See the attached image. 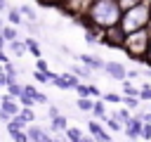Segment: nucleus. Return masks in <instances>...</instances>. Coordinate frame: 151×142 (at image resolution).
Instances as JSON below:
<instances>
[{"label":"nucleus","mask_w":151,"mask_h":142,"mask_svg":"<svg viewBox=\"0 0 151 142\" xmlns=\"http://www.w3.org/2000/svg\"><path fill=\"white\" fill-rule=\"evenodd\" d=\"M142 137L144 140H151V123L146 121V125H142Z\"/></svg>","instance_id":"nucleus-25"},{"label":"nucleus","mask_w":151,"mask_h":142,"mask_svg":"<svg viewBox=\"0 0 151 142\" xmlns=\"http://www.w3.org/2000/svg\"><path fill=\"white\" fill-rule=\"evenodd\" d=\"M0 62H2V64H5V62H9V57H7V54H5L2 50H0Z\"/></svg>","instance_id":"nucleus-34"},{"label":"nucleus","mask_w":151,"mask_h":142,"mask_svg":"<svg viewBox=\"0 0 151 142\" xmlns=\"http://www.w3.org/2000/svg\"><path fill=\"white\" fill-rule=\"evenodd\" d=\"M116 118H118V121H123V123H127V121H130V114H127V109H120V111H116Z\"/></svg>","instance_id":"nucleus-22"},{"label":"nucleus","mask_w":151,"mask_h":142,"mask_svg":"<svg viewBox=\"0 0 151 142\" xmlns=\"http://www.w3.org/2000/svg\"><path fill=\"white\" fill-rule=\"evenodd\" d=\"M149 14H151V9H149L144 2H137V5L127 7V9H125V14H123V17H120V21H118L120 33H123V36H127V33H132V31H139V28L149 26Z\"/></svg>","instance_id":"nucleus-2"},{"label":"nucleus","mask_w":151,"mask_h":142,"mask_svg":"<svg viewBox=\"0 0 151 142\" xmlns=\"http://www.w3.org/2000/svg\"><path fill=\"white\" fill-rule=\"evenodd\" d=\"M0 33H2V38H5V40H14V38H17V31H14V28H9V26H2V28H0Z\"/></svg>","instance_id":"nucleus-15"},{"label":"nucleus","mask_w":151,"mask_h":142,"mask_svg":"<svg viewBox=\"0 0 151 142\" xmlns=\"http://www.w3.org/2000/svg\"><path fill=\"white\" fill-rule=\"evenodd\" d=\"M26 50H31V54H33V57H40V47H38V43H35L33 38H28V40H26Z\"/></svg>","instance_id":"nucleus-13"},{"label":"nucleus","mask_w":151,"mask_h":142,"mask_svg":"<svg viewBox=\"0 0 151 142\" xmlns=\"http://www.w3.org/2000/svg\"><path fill=\"white\" fill-rule=\"evenodd\" d=\"M26 137H28V140H40V142L52 140V137H50V133H45V130H42V128H38V125H31V128L26 130Z\"/></svg>","instance_id":"nucleus-5"},{"label":"nucleus","mask_w":151,"mask_h":142,"mask_svg":"<svg viewBox=\"0 0 151 142\" xmlns=\"http://www.w3.org/2000/svg\"><path fill=\"white\" fill-rule=\"evenodd\" d=\"M5 85H7V90H9V95H12V97H19V95H21V90H24V85H19L17 80H7Z\"/></svg>","instance_id":"nucleus-10"},{"label":"nucleus","mask_w":151,"mask_h":142,"mask_svg":"<svg viewBox=\"0 0 151 142\" xmlns=\"http://www.w3.org/2000/svg\"><path fill=\"white\" fill-rule=\"evenodd\" d=\"M71 71L80 78H90V69H85V66H71Z\"/></svg>","instance_id":"nucleus-16"},{"label":"nucleus","mask_w":151,"mask_h":142,"mask_svg":"<svg viewBox=\"0 0 151 142\" xmlns=\"http://www.w3.org/2000/svg\"><path fill=\"white\" fill-rule=\"evenodd\" d=\"M139 97H142V99H151V88L144 85V90H139Z\"/></svg>","instance_id":"nucleus-28"},{"label":"nucleus","mask_w":151,"mask_h":142,"mask_svg":"<svg viewBox=\"0 0 151 142\" xmlns=\"http://www.w3.org/2000/svg\"><path fill=\"white\" fill-rule=\"evenodd\" d=\"M76 90H78L80 97H87L90 95V85H76Z\"/></svg>","instance_id":"nucleus-26"},{"label":"nucleus","mask_w":151,"mask_h":142,"mask_svg":"<svg viewBox=\"0 0 151 142\" xmlns=\"http://www.w3.org/2000/svg\"><path fill=\"white\" fill-rule=\"evenodd\" d=\"M78 59H80L85 66H92V69H101V64H104V62H99V59H92L90 54H80Z\"/></svg>","instance_id":"nucleus-9"},{"label":"nucleus","mask_w":151,"mask_h":142,"mask_svg":"<svg viewBox=\"0 0 151 142\" xmlns=\"http://www.w3.org/2000/svg\"><path fill=\"white\" fill-rule=\"evenodd\" d=\"M104 123H106L111 130H120V123H118V121H113V118H106V116H104Z\"/></svg>","instance_id":"nucleus-24"},{"label":"nucleus","mask_w":151,"mask_h":142,"mask_svg":"<svg viewBox=\"0 0 151 142\" xmlns=\"http://www.w3.org/2000/svg\"><path fill=\"white\" fill-rule=\"evenodd\" d=\"M125 47H127V52H130L132 59H142V52L146 47V33H144V28L127 33L125 36Z\"/></svg>","instance_id":"nucleus-3"},{"label":"nucleus","mask_w":151,"mask_h":142,"mask_svg":"<svg viewBox=\"0 0 151 142\" xmlns=\"http://www.w3.org/2000/svg\"><path fill=\"white\" fill-rule=\"evenodd\" d=\"M19 116H21V118H24V121H26V123H28V121H33V118H35V114H33V111H31V109H21V114H19Z\"/></svg>","instance_id":"nucleus-21"},{"label":"nucleus","mask_w":151,"mask_h":142,"mask_svg":"<svg viewBox=\"0 0 151 142\" xmlns=\"http://www.w3.org/2000/svg\"><path fill=\"white\" fill-rule=\"evenodd\" d=\"M149 59H151V45H149Z\"/></svg>","instance_id":"nucleus-36"},{"label":"nucleus","mask_w":151,"mask_h":142,"mask_svg":"<svg viewBox=\"0 0 151 142\" xmlns=\"http://www.w3.org/2000/svg\"><path fill=\"white\" fill-rule=\"evenodd\" d=\"M0 109H5V111H7L9 116H14V114H19V106H17V102H12V99H9L7 95L2 97V106H0Z\"/></svg>","instance_id":"nucleus-8"},{"label":"nucleus","mask_w":151,"mask_h":142,"mask_svg":"<svg viewBox=\"0 0 151 142\" xmlns=\"http://www.w3.org/2000/svg\"><path fill=\"white\" fill-rule=\"evenodd\" d=\"M137 2H142V0H118V5H120L123 9H127V7H132V5H137Z\"/></svg>","instance_id":"nucleus-27"},{"label":"nucleus","mask_w":151,"mask_h":142,"mask_svg":"<svg viewBox=\"0 0 151 142\" xmlns=\"http://www.w3.org/2000/svg\"><path fill=\"white\" fill-rule=\"evenodd\" d=\"M87 128L92 130V135H94L97 140H111V135H109V133H104V128H101L97 121H90V123H87Z\"/></svg>","instance_id":"nucleus-7"},{"label":"nucleus","mask_w":151,"mask_h":142,"mask_svg":"<svg viewBox=\"0 0 151 142\" xmlns=\"http://www.w3.org/2000/svg\"><path fill=\"white\" fill-rule=\"evenodd\" d=\"M0 28H2V21H0Z\"/></svg>","instance_id":"nucleus-38"},{"label":"nucleus","mask_w":151,"mask_h":142,"mask_svg":"<svg viewBox=\"0 0 151 142\" xmlns=\"http://www.w3.org/2000/svg\"><path fill=\"white\" fill-rule=\"evenodd\" d=\"M92 114H94L97 118H101V116H104V104H101V102H94V106H92Z\"/></svg>","instance_id":"nucleus-19"},{"label":"nucleus","mask_w":151,"mask_h":142,"mask_svg":"<svg viewBox=\"0 0 151 142\" xmlns=\"http://www.w3.org/2000/svg\"><path fill=\"white\" fill-rule=\"evenodd\" d=\"M125 76H127V78H139V76H142V73H139V71H127V73H125Z\"/></svg>","instance_id":"nucleus-31"},{"label":"nucleus","mask_w":151,"mask_h":142,"mask_svg":"<svg viewBox=\"0 0 151 142\" xmlns=\"http://www.w3.org/2000/svg\"><path fill=\"white\" fill-rule=\"evenodd\" d=\"M54 116H59V109H57V106H52V109H50V118H54Z\"/></svg>","instance_id":"nucleus-33"},{"label":"nucleus","mask_w":151,"mask_h":142,"mask_svg":"<svg viewBox=\"0 0 151 142\" xmlns=\"http://www.w3.org/2000/svg\"><path fill=\"white\" fill-rule=\"evenodd\" d=\"M19 12H21L24 17H28V21H35V19H38V12H35L33 7H28V5H21Z\"/></svg>","instance_id":"nucleus-11"},{"label":"nucleus","mask_w":151,"mask_h":142,"mask_svg":"<svg viewBox=\"0 0 151 142\" xmlns=\"http://www.w3.org/2000/svg\"><path fill=\"white\" fill-rule=\"evenodd\" d=\"M38 69H40V71H47V64H45V59H40V57H38Z\"/></svg>","instance_id":"nucleus-30"},{"label":"nucleus","mask_w":151,"mask_h":142,"mask_svg":"<svg viewBox=\"0 0 151 142\" xmlns=\"http://www.w3.org/2000/svg\"><path fill=\"white\" fill-rule=\"evenodd\" d=\"M125 125H127V137H132V140L142 137V118H130Z\"/></svg>","instance_id":"nucleus-6"},{"label":"nucleus","mask_w":151,"mask_h":142,"mask_svg":"<svg viewBox=\"0 0 151 142\" xmlns=\"http://www.w3.org/2000/svg\"><path fill=\"white\" fill-rule=\"evenodd\" d=\"M7 17H9V21H12V24H21V12H19V9H9V12H7Z\"/></svg>","instance_id":"nucleus-18"},{"label":"nucleus","mask_w":151,"mask_h":142,"mask_svg":"<svg viewBox=\"0 0 151 142\" xmlns=\"http://www.w3.org/2000/svg\"><path fill=\"white\" fill-rule=\"evenodd\" d=\"M106 99H109V102H120V97H118V95H106Z\"/></svg>","instance_id":"nucleus-32"},{"label":"nucleus","mask_w":151,"mask_h":142,"mask_svg":"<svg viewBox=\"0 0 151 142\" xmlns=\"http://www.w3.org/2000/svg\"><path fill=\"white\" fill-rule=\"evenodd\" d=\"M90 21L101 28H113L120 21V5L116 0H94L90 9Z\"/></svg>","instance_id":"nucleus-1"},{"label":"nucleus","mask_w":151,"mask_h":142,"mask_svg":"<svg viewBox=\"0 0 151 142\" xmlns=\"http://www.w3.org/2000/svg\"><path fill=\"white\" fill-rule=\"evenodd\" d=\"M9 47H12V52H14V54H21V52L26 50V43H19V40L14 38V40H9Z\"/></svg>","instance_id":"nucleus-12"},{"label":"nucleus","mask_w":151,"mask_h":142,"mask_svg":"<svg viewBox=\"0 0 151 142\" xmlns=\"http://www.w3.org/2000/svg\"><path fill=\"white\" fill-rule=\"evenodd\" d=\"M33 76H35V80H40V83H47V78H50V71L45 73V71H40V69H38Z\"/></svg>","instance_id":"nucleus-20"},{"label":"nucleus","mask_w":151,"mask_h":142,"mask_svg":"<svg viewBox=\"0 0 151 142\" xmlns=\"http://www.w3.org/2000/svg\"><path fill=\"white\" fill-rule=\"evenodd\" d=\"M123 102H125L127 106H137V99H134L132 95H125V97H123Z\"/></svg>","instance_id":"nucleus-29"},{"label":"nucleus","mask_w":151,"mask_h":142,"mask_svg":"<svg viewBox=\"0 0 151 142\" xmlns=\"http://www.w3.org/2000/svg\"><path fill=\"white\" fill-rule=\"evenodd\" d=\"M92 106H94V102H90L87 97H80L78 99V109L80 111H92Z\"/></svg>","instance_id":"nucleus-14"},{"label":"nucleus","mask_w":151,"mask_h":142,"mask_svg":"<svg viewBox=\"0 0 151 142\" xmlns=\"http://www.w3.org/2000/svg\"><path fill=\"white\" fill-rule=\"evenodd\" d=\"M0 9H7V2L5 0H0Z\"/></svg>","instance_id":"nucleus-35"},{"label":"nucleus","mask_w":151,"mask_h":142,"mask_svg":"<svg viewBox=\"0 0 151 142\" xmlns=\"http://www.w3.org/2000/svg\"><path fill=\"white\" fill-rule=\"evenodd\" d=\"M101 69H104L111 78H116V80H123V78H125V73H127V71L123 69V64H118V62H104V64H101Z\"/></svg>","instance_id":"nucleus-4"},{"label":"nucleus","mask_w":151,"mask_h":142,"mask_svg":"<svg viewBox=\"0 0 151 142\" xmlns=\"http://www.w3.org/2000/svg\"><path fill=\"white\" fill-rule=\"evenodd\" d=\"M66 135H68V140H83V133H80V128H68L66 130Z\"/></svg>","instance_id":"nucleus-17"},{"label":"nucleus","mask_w":151,"mask_h":142,"mask_svg":"<svg viewBox=\"0 0 151 142\" xmlns=\"http://www.w3.org/2000/svg\"><path fill=\"white\" fill-rule=\"evenodd\" d=\"M149 26H151V14H149Z\"/></svg>","instance_id":"nucleus-37"},{"label":"nucleus","mask_w":151,"mask_h":142,"mask_svg":"<svg viewBox=\"0 0 151 142\" xmlns=\"http://www.w3.org/2000/svg\"><path fill=\"white\" fill-rule=\"evenodd\" d=\"M0 88H2V83H0Z\"/></svg>","instance_id":"nucleus-39"},{"label":"nucleus","mask_w":151,"mask_h":142,"mask_svg":"<svg viewBox=\"0 0 151 142\" xmlns=\"http://www.w3.org/2000/svg\"><path fill=\"white\" fill-rule=\"evenodd\" d=\"M52 128H66V118L54 116V118H52Z\"/></svg>","instance_id":"nucleus-23"}]
</instances>
